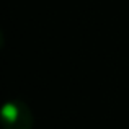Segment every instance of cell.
I'll list each match as a JSON object with an SVG mask.
<instances>
[{
	"label": "cell",
	"instance_id": "7a4b0ae2",
	"mask_svg": "<svg viewBox=\"0 0 129 129\" xmlns=\"http://www.w3.org/2000/svg\"><path fill=\"white\" fill-rule=\"evenodd\" d=\"M2 46H3V35H2V31H0V49H2Z\"/></svg>",
	"mask_w": 129,
	"mask_h": 129
},
{
	"label": "cell",
	"instance_id": "6da1fadb",
	"mask_svg": "<svg viewBox=\"0 0 129 129\" xmlns=\"http://www.w3.org/2000/svg\"><path fill=\"white\" fill-rule=\"evenodd\" d=\"M35 118L26 103L21 100H10L0 106L2 129H33Z\"/></svg>",
	"mask_w": 129,
	"mask_h": 129
}]
</instances>
